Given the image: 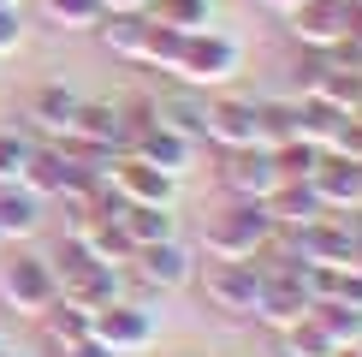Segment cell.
Returning <instances> with one entry per match:
<instances>
[{
  "label": "cell",
  "instance_id": "1",
  "mask_svg": "<svg viewBox=\"0 0 362 357\" xmlns=\"http://www.w3.org/2000/svg\"><path fill=\"white\" fill-rule=\"evenodd\" d=\"M274 215H267V203H244L232 197L226 208L202 220V256H220V262H255L267 244H274Z\"/></svg>",
  "mask_w": 362,
  "mask_h": 357
},
{
  "label": "cell",
  "instance_id": "2",
  "mask_svg": "<svg viewBox=\"0 0 362 357\" xmlns=\"http://www.w3.org/2000/svg\"><path fill=\"white\" fill-rule=\"evenodd\" d=\"M262 262H196V292H202L208 310H220V316L232 322H255V298H262Z\"/></svg>",
  "mask_w": 362,
  "mask_h": 357
},
{
  "label": "cell",
  "instance_id": "3",
  "mask_svg": "<svg viewBox=\"0 0 362 357\" xmlns=\"http://www.w3.org/2000/svg\"><path fill=\"white\" fill-rule=\"evenodd\" d=\"M238 66H244V48H238L226 30H190L185 36V60H178V78L173 84H185V89H220V84H232L238 78Z\"/></svg>",
  "mask_w": 362,
  "mask_h": 357
},
{
  "label": "cell",
  "instance_id": "4",
  "mask_svg": "<svg viewBox=\"0 0 362 357\" xmlns=\"http://www.w3.org/2000/svg\"><path fill=\"white\" fill-rule=\"evenodd\" d=\"M54 298H59V274H54L48 256L18 250V256L0 262V310H12V316H30V322H36Z\"/></svg>",
  "mask_w": 362,
  "mask_h": 357
},
{
  "label": "cell",
  "instance_id": "5",
  "mask_svg": "<svg viewBox=\"0 0 362 357\" xmlns=\"http://www.w3.org/2000/svg\"><path fill=\"white\" fill-rule=\"evenodd\" d=\"M89 334H95L113 357H137V351H148L160 339V316L143 310V304H131V298H113V304L95 310V327H89Z\"/></svg>",
  "mask_w": 362,
  "mask_h": 357
},
{
  "label": "cell",
  "instance_id": "6",
  "mask_svg": "<svg viewBox=\"0 0 362 357\" xmlns=\"http://www.w3.org/2000/svg\"><path fill=\"white\" fill-rule=\"evenodd\" d=\"M143 119L167 125L173 137H185V143H196V149H208V96H202V89L167 84L160 96H148V101H143Z\"/></svg>",
  "mask_w": 362,
  "mask_h": 357
},
{
  "label": "cell",
  "instance_id": "7",
  "mask_svg": "<svg viewBox=\"0 0 362 357\" xmlns=\"http://www.w3.org/2000/svg\"><path fill=\"white\" fill-rule=\"evenodd\" d=\"M125 113H131L125 155H137V161H148V167H160V173L185 178V173H190V161H196V143L173 137V131H167V125H155V119H143V101H137V108H125Z\"/></svg>",
  "mask_w": 362,
  "mask_h": 357
},
{
  "label": "cell",
  "instance_id": "8",
  "mask_svg": "<svg viewBox=\"0 0 362 357\" xmlns=\"http://www.w3.org/2000/svg\"><path fill=\"white\" fill-rule=\"evenodd\" d=\"M315 310V298L303 286V268H267L262 274V298H255V322L274 327V334H285L291 322H303Z\"/></svg>",
  "mask_w": 362,
  "mask_h": 357
},
{
  "label": "cell",
  "instance_id": "9",
  "mask_svg": "<svg viewBox=\"0 0 362 357\" xmlns=\"http://www.w3.org/2000/svg\"><path fill=\"white\" fill-rule=\"evenodd\" d=\"M220 185H226V197L267 203L285 178L274 167V149H220Z\"/></svg>",
  "mask_w": 362,
  "mask_h": 357
},
{
  "label": "cell",
  "instance_id": "10",
  "mask_svg": "<svg viewBox=\"0 0 362 357\" xmlns=\"http://www.w3.org/2000/svg\"><path fill=\"white\" fill-rule=\"evenodd\" d=\"M208 149H262V101L208 96Z\"/></svg>",
  "mask_w": 362,
  "mask_h": 357
},
{
  "label": "cell",
  "instance_id": "11",
  "mask_svg": "<svg viewBox=\"0 0 362 357\" xmlns=\"http://www.w3.org/2000/svg\"><path fill=\"white\" fill-rule=\"evenodd\" d=\"M131 274L148 280L155 292H178V286H190L196 280V256H190V244L185 238H160V244H137V256H131Z\"/></svg>",
  "mask_w": 362,
  "mask_h": 357
},
{
  "label": "cell",
  "instance_id": "12",
  "mask_svg": "<svg viewBox=\"0 0 362 357\" xmlns=\"http://www.w3.org/2000/svg\"><path fill=\"white\" fill-rule=\"evenodd\" d=\"M107 185H113L125 203H160V208L178 203V178L160 173V167H148V161H137V155H125V149L107 161Z\"/></svg>",
  "mask_w": 362,
  "mask_h": 357
},
{
  "label": "cell",
  "instance_id": "13",
  "mask_svg": "<svg viewBox=\"0 0 362 357\" xmlns=\"http://www.w3.org/2000/svg\"><path fill=\"white\" fill-rule=\"evenodd\" d=\"M285 36H291L297 48L333 54L344 42V0H297V6L285 12Z\"/></svg>",
  "mask_w": 362,
  "mask_h": 357
},
{
  "label": "cell",
  "instance_id": "14",
  "mask_svg": "<svg viewBox=\"0 0 362 357\" xmlns=\"http://www.w3.org/2000/svg\"><path fill=\"white\" fill-rule=\"evenodd\" d=\"M71 173H78V161H71L59 143H30V161H24V178H18V185L30 191V197L54 203V197H66Z\"/></svg>",
  "mask_w": 362,
  "mask_h": 357
},
{
  "label": "cell",
  "instance_id": "15",
  "mask_svg": "<svg viewBox=\"0 0 362 357\" xmlns=\"http://www.w3.org/2000/svg\"><path fill=\"white\" fill-rule=\"evenodd\" d=\"M59 292L83 310H101L113 298H125V268H101V262H78L71 274H59Z\"/></svg>",
  "mask_w": 362,
  "mask_h": 357
},
{
  "label": "cell",
  "instance_id": "16",
  "mask_svg": "<svg viewBox=\"0 0 362 357\" xmlns=\"http://www.w3.org/2000/svg\"><path fill=\"white\" fill-rule=\"evenodd\" d=\"M78 108H83V96H78L71 84H59V78H48V84L30 89V119H36L42 131H54V137H66V131H71Z\"/></svg>",
  "mask_w": 362,
  "mask_h": 357
},
{
  "label": "cell",
  "instance_id": "17",
  "mask_svg": "<svg viewBox=\"0 0 362 357\" xmlns=\"http://www.w3.org/2000/svg\"><path fill=\"white\" fill-rule=\"evenodd\" d=\"M267 215H274V227H279V232H297V227H315L327 208H321V197H315L309 178H285L274 197H267Z\"/></svg>",
  "mask_w": 362,
  "mask_h": 357
},
{
  "label": "cell",
  "instance_id": "18",
  "mask_svg": "<svg viewBox=\"0 0 362 357\" xmlns=\"http://www.w3.org/2000/svg\"><path fill=\"white\" fill-rule=\"evenodd\" d=\"M42 232V197H30L24 185H0V244Z\"/></svg>",
  "mask_w": 362,
  "mask_h": 357
},
{
  "label": "cell",
  "instance_id": "19",
  "mask_svg": "<svg viewBox=\"0 0 362 357\" xmlns=\"http://www.w3.org/2000/svg\"><path fill=\"white\" fill-rule=\"evenodd\" d=\"M101 48H107L113 60H125V66H137L143 54V36H148V12H107V18L95 24Z\"/></svg>",
  "mask_w": 362,
  "mask_h": 357
},
{
  "label": "cell",
  "instance_id": "20",
  "mask_svg": "<svg viewBox=\"0 0 362 357\" xmlns=\"http://www.w3.org/2000/svg\"><path fill=\"white\" fill-rule=\"evenodd\" d=\"M178 60H185V30H173V24L148 18V36H143V54H137V66L173 84V78H178Z\"/></svg>",
  "mask_w": 362,
  "mask_h": 357
},
{
  "label": "cell",
  "instance_id": "21",
  "mask_svg": "<svg viewBox=\"0 0 362 357\" xmlns=\"http://www.w3.org/2000/svg\"><path fill=\"white\" fill-rule=\"evenodd\" d=\"M36 322H42V339H48V346L59 351V346H71V339H83L89 327H95V310H83V304H71V298L59 292V298H54L48 310H42Z\"/></svg>",
  "mask_w": 362,
  "mask_h": 357
},
{
  "label": "cell",
  "instance_id": "22",
  "mask_svg": "<svg viewBox=\"0 0 362 357\" xmlns=\"http://www.w3.org/2000/svg\"><path fill=\"white\" fill-rule=\"evenodd\" d=\"M36 12L48 30H66V36H95V24L107 18L101 0H36Z\"/></svg>",
  "mask_w": 362,
  "mask_h": 357
},
{
  "label": "cell",
  "instance_id": "23",
  "mask_svg": "<svg viewBox=\"0 0 362 357\" xmlns=\"http://www.w3.org/2000/svg\"><path fill=\"white\" fill-rule=\"evenodd\" d=\"M309 322L321 327V334L333 339L339 351H356V346H362V310H351V304H333V298H321V304L309 310Z\"/></svg>",
  "mask_w": 362,
  "mask_h": 357
},
{
  "label": "cell",
  "instance_id": "24",
  "mask_svg": "<svg viewBox=\"0 0 362 357\" xmlns=\"http://www.w3.org/2000/svg\"><path fill=\"white\" fill-rule=\"evenodd\" d=\"M344 119H351V113H339L333 101H321V96H303V101H297V137H309V143L333 149V137L344 131Z\"/></svg>",
  "mask_w": 362,
  "mask_h": 357
},
{
  "label": "cell",
  "instance_id": "25",
  "mask_svg": "<svg viewBox=\"0 0 362 357\" xmlns=\"http://www.w3.org/2000/svg\"><path fill=\"white\" fill-rule=\"evenodd\" d=\"M125 232H131V244H160V238H173L178 232V215L173 208H160V203H125Z\"/></svg>",
  "mask_w": 362,
  "mask_h": 357
},
{
  "label": "cell",
  "instance_id": "26",
  "mask_svg": "<svg viewBox=\"0 0 362 357\" xmlns=\"http://www.w3.org/2000/svg\"><path fill=\"white\" fill-rule=\"evenodd\" d=\"M333 66H339V54L297 48V60H291V96H297V101H303V96H321V84L333 78Z\"/></svg>",
  "mask_w": 362,
  "mask_h": 357
},
{
  "label": "cell",
  "instance_id": "27",
  "mask_svg": "<svg viewBox=\"0 0 362 357\" xmlns=\"http://www.w3.org/2000/svg\"><path fill=\"white\" fill-rule=\"evenodd\" d=\"M148 18H160V24H173V30H208L214 24V0H155L148 6Z\"/></svg>",
  "mask_w": 362,
  "mask_h": 357
},
{
  "label": "cell",
  "instance_id": "28",
  "mask_svg": "<svg viewBox=\"0 0 362 357\" xmlns=\"http://www.w3.org/2000/svg\"><path fill=\"white\" fill-rule=\"evenodd\" d=\"M279 357H344V351H339L333 339H327L321 327L303 316V322H291V327L279 334Z\"/></svg>",
  "mask_w": 362,
  "mask_h": 357
},
{
  "label": "cell",
  "instance_id": "29",
  "mask_svg": "<svg viewBox=\"0 0 362 357\" xmlns=\"http://www.w3.org/2000/svg\"><path fill=\"white\" fill-rule=\"evenodd\" d=\"M321 155H327V149L309 143V137H285V143H274V167H279V178H309L315 167H321Z\"/></svg>",
  "mask_w": 362,
  "mask_h": 357
},
{
  "label": "cell",
  "instance_id": "30",
  "mask_svg": "<svg viewBox=\"0 0 362 357\" xmlns=\"http://www.w3.org/2000/svg\"><path fill=\"white\" fill-rule=\"evenodd\" d=\"M24 161H30V137H18V131H0V185H18L24 178Z\"/></svg>",
  "mask_w": 362,
  "mask_h": 357
},
{
  "label": "cell",
  "instance_id": "31",
  "mask_svg": "<svg viewBox=\"0 0 362 357\" xmlns=\"http://www.w3.org/2000/svg\"><path fill=\"white\" fill-rule=\"evenodd\" d=\"M24 48V6H0V54Z\"/></svg>",
  "mask_w": 362,
  "mask_h": 357
},
{
  "label": "cell",
  "instance_id": "32",
  "mask_svg": "<svg viewBox=\"0 0 362 357\" xmlns=\"http://www.w3.org/2000/svg\"><path fill=\"white\" fill-rule=\"evenodd\" d=\"M59 357H113V351L101 346L95 334H83V339H71V346H59Z\"/></svg>",
  "mask_w": 362,
  "mask_h": 357
},
{
  "label": "cell",
  "instance_id": "33",
  "mask_svg": "<svg viewBox=\"0 0 362 357\" xmlns=\"http://www.w3.org/2000/svg\"><path fill=\"white\" fill-rule=\"evenodd\" d=\"M155 0H101V12H148Z\"/></svg>",
  "mask_w": 362,
  "mask_h": 357
},
{
  "label": "cell",
  "instance_id": "34",
  "mask_svg": "<svg viewBox=\"0 0 362 357\" xmlns=\"http://www.w3.org/2000/svg\"><path fill=\"white\" fill-rule=\"evenodd\" d=\"M262 6H267V12H279V18H285V12H291L297 0H262Z\"/></svg>",
  "mask_w": 362,
  "mask_h": 357
},
{
  "label": "cell",
  "instance_id": "35",
  "mask_svg": "<svg viewBox=\"0 0 362 357\" xmlns=\"http://www.w3.org/2000/svg\"><path fill=\"white\" fill-rule=\"evenodd\" d=\"M0 357H30V351H12V346H0Z\"/></svg>",
  "mask_w": 362,
  "mask_h": 357
},
{
  "label": "cell",
  "instance_id": "36",
  "mask_svg": "<svg viewBox=\"0 0 362 357\" xmlns=\"http://www.w3.org/2000/svg\"><path fill=\"white\" fill-rule=\"evenodd\" d=\"M0 6H24V0H0Z\"/></svg>",
  "mask_w": 362,
  "mask_h": 357
}]
</instances>
